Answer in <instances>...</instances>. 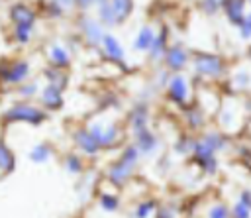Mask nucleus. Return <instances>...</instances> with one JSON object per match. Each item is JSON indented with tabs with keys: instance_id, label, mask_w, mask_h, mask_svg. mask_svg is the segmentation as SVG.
Listing matches in <instances>:
<instances>
[{
	"instance_id": "nucleus-13",
	"label": "nucleus",
	"mask_w": 251,
	"mask_h": 218,
	"mask_svg": "<svg viewBox=\"0 0 251 218\" xmlns=\"http://www.w3.org/2000/svg\"><path fill=\"white\" fill-rule=\"evenodd\" d=\"M133 145L137 147V151H139L141 155H149V153H153V151L157 149L159 139L155 137V134H153L149 128H145V130H141V132L135 134V143H133Z\"/></svg>"
},
{
	"instance_id": "nucleus-6",
	"label": "nucleus",
	"mask_w": 251,
	"mask_h": 218,
	"mask_svg": "<svg viewBox=\"0 0 251 218\" xmlns=\"http://www.w3.org/2000/svg\"><path fill=\"white\" fill-rule=\"evenodd\" d=\"M80 31H82V37L86 39V43L92 45V47L100 45V41H102V37H104V31H102L100 22H96V20L90 18V16H84V18L80 20Z\"/></svg>"
},
{
	"instance_id": "nucleus-29",
	"label": "nucleus",
	"mask_w": 251,
	"mask_h": 218,
	"mask_svg": "<svg viewBox=\"0 0 251 218\" xmlns=\"http://www.w3.org/2000/svg\"><path fill=\"white\" fill-rule=\"evenodd\" d=\"M153 210H155V202H153V200H145V202H139V204H137L133 216H135V218H149Z\"/></svg>"
},
{
	"instance_id": "nucleus-14",
	"label": "nucleus",
	"mask_w": 251,
	"mask_h": 218,
	"mask_svg": "<svg viewBox=\"0 0 251 218\" xmlns=\"http://www.w3.org/2000/svg\"><path fill=\"white\" fill-rule=\"evenodd\" d=\"M10 16L16 26H33L35 22V12L25 4H14L10 8Z\"/></svg>"
},
{
	"instance_id": "nucleus-37",
	"label": "nucleus",
	"mask_w": 251,
	"mask_h": 218,
	"mask_svg": "<svg viewBox=\"0 0 251 218\" xmlns=\"http://www.w3.org/2000/svg\"><path fill=\"white\" fill-rule=\"evenodd\" d=\"M157 218H175V210L171 206H161L157 210Z\"/></svg>"
},
{
	"instance_id": "nucleus-16",
	"label": "nucleus",
	"mask_w": 251,
	"mask_h": 218,
	"mask_svg": "<svg viewBox=\"0 0 251 218\" xmlns=\"http://www.w3.org/2000/svg\"><path fill=\"white\" fill-rule=\"evenodd\" d=\"M106 2L116 18V24H124L133 12V0H106Z\"/></svg>"
},
{
	"instance_id": "nucleus-34",
	"label": "nucleus",
	"mask_w": 251,
	"mask_h": 218,
	"mask_svg": "<svg viewBox=\"0 0 251 218\" xmlns=\"http://www.w3.org/2000/svg\"><path fill=\"white\" fill-rule=\"evenodd\" d=\"M222 2H224V0H202V8H204V12L214 14V12H218V10H220Z\"/></svg>"
},
{
	"instance_id": "nucleus-24",
	"label": "nucleus",
	"mask_w": 251,
	"mask_h": 218,
	"mask_svg": "<svg viewBox=\"0 0 251 218\" xmlns=\"http://www.w3.org/2000/svg\"><path fill=\"white\" fill-rule=\"evenodd\" d=\"M45 77L49 79V84L51 86H57V88H65L67 86V75H63V69H57V67H51V69H45Z\"/></svg>"
},
{
	"instance_id": "nucleus-30",
	"label": "nucleus",
	"mask_w": 251,
	"mask_h": 218,
	"mask_svg": "<svg viewBox=\"0 0 251 218\" xmlns=\"http://www.w3.org/2000/svg\"><path fill=\"white\" fill-rule=\"evenodd\" d=\"M118 204H120V200H118V196L116 194H102L100 196V206L106 210V212H114L116 208H118Z\"/></svg>"
},
{
	"instance_id": "nucleus-28",
	"label": "nucleus",
	"mask_w": 251,
	"mask_h": 218,
	"mask_svg": "<svg viewBox=\"0 0 251 218\" xmlns=\"http://www.w3.org/2000/svg\"><path fill=\"white\" fill-rule=\"evenodd\" d=\"M33 35V26H16L14 29V39L18 43H27Z\"/></svg>"
},
{
	"instance_id": "nucleus-19",
	"label": "nucleus",
	"mask_w": 251,
	"mask_h": 218,
	"mask_svg": "<svg viewBox=\"0 0 251 218\" xmlns=\"http://www.w3.org/2000/svg\"><path fill=\"white\" fill-rule=\"evenodd\" d=\"M249 214H251V194H249V191H241L235 206L231 208V216L233 218H249Z\"/></svg>"
},
{
	"instance_id": "nucleus-35",
	"label": "nucleus",
	"mask_w": 251,
	"mask_h": 218,
	"mask_svg": "<svg viewBox=\"0 0 251 218\" xmlns=\"http://www.w3.org/2000/svg\"><path fill=\"white\" fill-rule=\"evenodd\" d=\"M102 2H104V0H75V6L86 10V8H90V6H100Z\"/></svg>"
},
{
	"instance_id": "nucleus-3",
	"label": "nucleus",
	"mask_w": 251,
	"mask_h": 218,
	"mask_svg": "<svg viewBox=\"0 0 251 218\" xmlns=\"http://www.w3.org/2000/svg\"><path fill=\"white\" fill-rule=\"evenodd\" d=\"M92 137L98 141L100 149H106V147H112L120 141V128L116 124H100V122H90V126L86 128Z\"/></svg>"
},
{
	"instance_id": "nucleus-22",
	"label": "nucleus",
	"mask_w": 251,
	"mask_h": 218,
	"mask_svg": "<svg viewBox=\"0 0 251 218\" xmlns=\"http://www.w3.org/2000/svg\"><path fill=\"white\" fill-rule=\"evenodd\" d=\"M16 167V157L12 149L6 145V141L0 139V171L2 173H12Z\"/></svg>"
},
{
	"instance_id": "nucleus-9",
	"label": "nucleus",
	"mask_w": 251,
	"mask_h": 218,
	"mask_svg": "<svg viewBox=\"0 0 251 218\" xmlns=\"http://www.w3.org/2000/svg\"><path fill=\"white\" fill-rule=\"evenodd\" d=\"M39 98H41L43 108H47V110H51V112L61 110V108H63V104H65L63 90H61V88H57V86H51V84H47V86L39 92Z\"/></svg>"
},
{
	"instance_id": "nucleus-2",
	"label": "nucleus",
	"mask_w": 251,
	"mask_h": 218,
	"mask_svg": "<svg viewBox=\"0 0 251 218\" xmlns=\"http://www.w3.org/2000/svg\"><path fill=\"white\" fill-rule=\"evenodd\" d=\"M47 118V114L39 108V106H33L31 102H16L12 104L10 108L4 110V120L14 124V122H25V124H31V126H39L43 124Z\"/></svg>"
},
{
	"instance_id": "nucleus-7",
	"label": "nucleus",
	"mask_w": 251,
	"mask_h": 218,
	"mask_svg": "<svg viewBox=\"0 0 251 218\" xmlns=\"http://www.w3.org/2000/svg\"><path fill=\"white\" fill-rule=\"evenodd\" d=\"M165 63L169 71H182L188 63V53L182 45H171L165 49Z\"/></svg>"
},
{
	"instance_id": "nucleus-17",
	"label": "nucleus",
	"mask_w": 251,
	"mask_h": 218,
	"mask_svg": "<svg viewBox=\"0 0 251 218\" xmlns=\"http://www.w3.org/2000/svg\"><path fill=\"white\" fill-rule=\"evenodd\" d=\"M147 122H149V110L147 106H135L131 112H129V126H131V132L137 134L141 130L147 128Z\"/></svg>"
},
{
	"instance_id": "nucleus-10",
	"label": "nucleus",
	"mask_w": 251,
	"mask_h": 218,
	"mask_svg": "<svg viewBox=\"0 0 251 218\" xmlns=\"http://www.w3.org/2000/svg\"><path fill=\"white\" fill-rule=\"evenodd\" d=\"M102 47H104V55L110 59V61H114V63H122L124 59H126V51H124V47H122V43L116 39V35H112V33H104V37H102Z\"/></svg>"
},
{
	"instance_id": "nucleus-27",
	"label": "nucleus",
	"mask_w": 251,
	"mask_h": 218,
	"mask_svg": "<svg viewBox=\"0 0 251 218\" xmlns=\"http://www.w3.org/2000/svg\"><path fill=\"white\" fill-rule=\"evenodd\" d=\"M75 6V0H49V12L57 18L63 12H69Z\"/></svg>"
},
{
	"instance_id": "nucleus-18",
	"label": "nucleus",
	"mask_w": 251,
	"mask_h": 218,
	"mask_svg": "<svg viewBox=\"0 0 251 218\" xmlns=\"http://www.w3.org/2000/svg\"><path fill=\"white\" fill-rule=\"evenodd\" d=\"M49 59H51V65L57 67V69H63V67H69L71 65L69 51L63 45H57V43L49 47Z\"/></svg>"
},
{
	"instance_id": "nucleus-4",
	"label": "nucleus",
	"mask_w": 251,
	"mask_h": 218,
	"mask_svg": "<svg viewBox=\"0 0 251 218\" xmlns=\"http://www.w3.org/2000/svg\"><path fill=\"white\" fill-rule=\"evenodd\" d=\"M194 69L202 77L216 79V77H220L224 73V61H222V57H218L214 53H200L194 59Z\"/></svg>"
},
{
	"instance_id": "nucleus-8",
	"label": "nucleus",
	"mask_w": 251,
	"mask_h": 218,
	"mask_svg": "<svg viewBox=\"0 0 251 218\" xmlns=\"http://www.w3.org/2000/svg\"><path fill=\"white\" fill-rule=\"evenodd\" d=\"M167 92H169V98L175 104H182L188 98V82H186V79L182 75H173L171 81L167 82Z\"/></svg>"
},
{
	"instance_id": "nucleus-33",
	"label": "nucleus",
	"mask_w": 251,
	"mask_h": 218,
	"mask_svg": "<svg viewBox=\"0 0 251 218\" xmlns=\"http://www.w3.org/2000/svg\"><path fill=\"white\" fill-rule=\"evenodd\" d=\"M237 26H239V29H241V37H243V39H249V35H251V18L245 16Z\"/></svg>"
},
{
	"instance_id": "nucleus-23",
	"label": "nucleus",
	"mask_w": 251,
	"mask_h": 218,
	"mask_svg": "<svg viewBox=\"0 0 251 218\" xmlns=\"http://www.w3.org/2000/svg\"><path fill=\"white\" fill-rule=\"evenodd\" d=\"M165 49H167V31H161L153 37V43L147 51L151 53V59H159L165 55Z\"/></svg>"
},
{
	"instance_id": "nucleus-31",
	"label": "nucleus",
	"mask_w": 251,
	"mask_h": 218,
	"mask_svg": "<svg viewBox=\"0 0 251 218\" xmlns=\"http://www.w3.org/2000/svg\"><path fill=\"white\" fill-rule=\"evenodd\" d=\"M18 92H20L24 98H29V96H35V94L39 92V86H37V82H35V81H33V82L24 81V84L18 88Z\"/></svg>"
},
{
	"instance_id": "nucleus-36",
	"label": "nucleus",
	"mask_w": 251,
	"mask_h": 218,
	"mask_svg": "<svg viewBox=\"0 0 251 218\" xmlns=\"http://www.w3.org/2000/svg\"><path fill=\"white\" fill-rule=\"evenodd\" d=\"M233 82H237L241 88H247V84H249V77H247V73L243 71V73L235 75V77H233Z\"/></svg>"
},
{
	"instance_id": "nucleus-20",
	"label": "nucleus",
	"mask_w": 251,
	"mask_h": 218,
	"mask_svg": "<svg viewBox=\"0 0 251 218\" xmlns=\"http://www.w3.org/2000/svg\"><path fill=\"white\" fill-rule=\"evenodd\" d=\"M27 155H29V159L33 163H47L51 159V155H53V147L49 143H45V141H39L29 149Z\"/></svg>"
},
{
	"instance_id": "nucleus-32",
	"label": "nucleus",
	"mask_w": 251,
	"mask_h": 218,
	"mask_svg": "<svg viewBox=\"0 0 251 218\" xmlns=\"http://www.w3.org/2000/svg\"><path fill=\"white\" fill-rule=\"evenodd\" d=\"M208 218H229V208L226 204H214L208 212Z\"/></svg>"
},
{
	"instance_id": "nucleus-12",
	"label": "nucleus",
	"mask_w": 251,
	"mask_h": 218,
	"mask_svg": "<svg viewBox=\"0 0 251 218\" xmlns=\"http://www.w3.org/2000/svg\"><path fill=\"white\" fill-rule=\"evenodd\" d=\"M75 145H76L82 153H86V155H96V153L100 151L98 141L92 137V134H90L86 128H80V130L75 132Z\"/></svg>"
},
{
	"instance_id": "nucleus-25",
	"label": "nucleus",
	"mask_w": 251,
	"mask_h": 218,
	"mask_svg": "<svg viewBox=\"0 0 251 218\" xmlns=\"http://www.w3.org/2000/svg\"><path fill=\"white\" fill-rule=\"evenodd\" d=\"M186 122H188V126L194 128V130L202 128L204 122H206L204 110H200V108H190V110H186Z\"/></svg>"
},
{
	"instance_id": "nucleus-21",
	"label": "nucleus",
	"mask_w": 251,
	"mask_h": 218,
	"mask_svg": "<svg viewBox=\"0 0 251 218\" xmlns=\"http://www.w3.org/2000/svg\"><path fill=\"white\" fill-rule=\"evenodd\" d=\"M153 37H155L153 27H151V26H143V27L139 29L135 41H133V49H135V51H147V49L151 47V43H153Z\"/></svg>"
},
{
	"instance_id": "nucleus-1",
	"label": "nucleus",
	"mask_w": 251,
	"mask_h": 218,
	"mask_svg": "<svg viewBox=\"0 0 251 218\" xmlns=\"http://www.w3.org/2000/svg\"><path fill=\"white\" fill-rule=\"evenodd\" d=\"M222 147H224V136L220 132H206L198 141H194L192 157L204 173L214 175L216 169H218L216 151L222 149Z\"/></svg>"
},
{
	"instance_id": "nucleus-5",
	"label": "nucleus",
	"mask_w": 251,
	"mask_h": 218,
	"mask_svg": "<svg viewBox=\"0 0 251 218\" xmlns=\"http://www.w3.org/2000/svg\"><path fill=\"white\" fill-rule=\"evenodd\" d=\"M27 75H29V65H27V61L18 59V61L10 63V65L2 71V81L8 82V84H20V82H24V81L27 79Z\"/></svg>"
},
{
	"instance_id": "nucleus-15",
	"label": "nucleus",
	"mask_w": 251,
	"mask_h": 218,
	"mask_svg": "<svg viewBox=\"0 0 251 218\" xmlns=\"http://www.w3.org/2000/svg\"><path fill=\"white\" fill-rule=\"evenodd\" d=\"M222 8L227 16V20L231 24H239L247 14H245V0H224L222 2Z\"/></svg>"
},
{
	"instance_id": "nucleus-11",
	"label": "nucleus",
	"mask_w": 251,
	"mask_h": 218,
	"mask_svg": "<svg viewBox=\"0 0 251 218\" xmlns=\"http://www.w3.org/2000/svg\"><path fill=\"white\" fill-rule=\"evenodd\" d=\"M133 167H135V165H131V163H127V161H124V159L120 157L118 161H114V163L108 167V179H110L114 185H124V183L129 179Z\"/></svg>"
},
{
	"instance_id": "nucleus-26",
	"label": "nucleus",
	"mask_w": 251,
	"mask_h": 218,
	"mask_svg": "<svg viewBox=\"0 0 251 218\" xmlns=\"http://www.w3.org/2000/svg\"><path fill=\"white\" fill-rule=\"evenodd\" d=\"M63 165H65L67 173H71V175H78V173H82V159H80L76 153H69V155L65 157Z\"/></svg>"
}]
</instances>
